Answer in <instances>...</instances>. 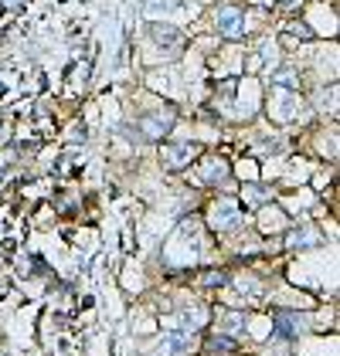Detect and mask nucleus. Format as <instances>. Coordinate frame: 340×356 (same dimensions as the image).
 <instances>
[{"mask_svg": "<svg viewBox=\"0 0 340 356\" xmlns=\"http://www.w3.org/2000/svg\"><path fill=\"white\" fill-rule=\"evenodd\" d=\"M242 221V210L235 200H218L211 207V228L214 231H235Z\"/></svg>", "mask_w": 340, "mask_h": 356, "instance_id": "obj_1", "label": "nucleus"}, {"mask_svg": "<svg viewBox=\"0 0 340 356\" xmlns=\"http://www.w3.org/2000/svg\"><path fill=\"white\" fill-rule=\"evenodd\" d=\"M214 28H218V34H225V38H242V31H245V17H242V10L225 7V10L214 14Z\"/></svg>", "mask_w": 340, "mask_h": 356, "instance_id": "obj_2", "label": "nucleus"}, {"mask_svg": "<svg viewBox=\"0 0 340 356\" xmlns=\"http://www.w3.org/2000/svg\"><path fill=\"white\" fill-rule=\"evenodd\" d=\"M303 326H306V319L299 316V313H276V333L283 336V339H293L303 333Z\"/></svg>", "mask_w": 340, "mask_h": 356, "instance_id": "obj_3", "label": "nucleus"}, {"mask_svg": "<svg viewBox=\"0 0 340 356\" xmlns=\"http://www.w3.org/2000/svg\"><path fill=\"white\" fill-rule=\"evenodd\" d=\"M198 177H201V184H221L228 177V163L218 157H205V170Z\"/></svg>", "mask_w": 340, "mask_h": 356, "instance_id": "obj_4", "label": "nucleus"}, {"mask_svg": "<svg viewBox=\"0 0 340 356\" xmlns=\"http://www.w3.org/2000/svg\"><path fill=\"white\" fill-rule=\"evenodd\" d=\"M198 157V146H187V143H177V146H167L164 150V163L167 166H180V163H187V159Z\"/></svg>", "mask_w": 340, "mask_h": 356, "instance_id": "obj_5", "label": "nucleus"}, {"mask_svg": "<svg viewBox=\"0 0 340 356\" xmlns=\"http://www.w3.org/2000/svg\"><path fill=\"white\" fill-rule=\"evenodd\" d=\"M140 129H143V136H150V139H160L164 132L170 129V116H147L140 122Z\"/></svg>", "mask_w": 340, "mask_h": 356, "instance_id": "obj_6", "label": "nucleus"}, {"mask_svg": "<svg viewBox=\"0 0 340 356\" xmlns=\"http://www.w3.org/2000/svg\"><path fill=\"white\" fill-rule=\"evenodd\" d=\"M187 350V336H167V343L157 350V356H177Z\"/></svg>", "mask_w": 340, "mask_h": 356, "instance_id": "obj_7", "label": "nucleus"}, {"mask_svg": "<svg viewBox=\"0 0 340 356\" xmlns=\"http://www.w3.org/2000/svg\"><path fill=\"white\" fill-rule=\"evenodd\" d=\"M313 241H317V235H310V228H303V231L290 237V244H313Z\"/></svg>", "mask_w": 340, "mask_h": 356, "instance_id": "obj_8", "label": "nucleus"}, {"mask_svg": "<svg viewBox=\"0 0 340 356\" xmlns=\"http://www.w3.org/2000/svg\"><path fill=\"white\" fill-rule=\"evenodd\" d=\"M208 346H211L214 353H218V350H235V343H232L228 336H214V339H211V343H208Z\"/></svg>", "mask_w": 340, "mask_h": 356, "instance_id": "obj_9", "label": "nucleus"}, {"mask_svg": "<svg viewBox=\"0 0 340 356\" xmlns=\"http://www.w3.org/2000/svg\"><path fill=\"white\" fill-rule=\"evenodd\" d=\"M221 281H228V275H225V272H211V275L205 278V285H221Z\"/></svg>", "mask_w": 340, "mask_h": 356, "instance_id": "obj_10", "label": "nucleus"}, {"mask_svg": "<svg viewBox=\"0 0 340 356\" xmlns=\"http://www.w3.org/2000/svg\"><path fill=\"white\" fill-rule=\"evenodd\" d=\"M262 197H265V190H255V187L245 190V200H262Z\"/></svg>", "mask_w": 340, "mask_h": 356, "instance_id": "obj_11", "label": "nucleus"}]
</instances>
